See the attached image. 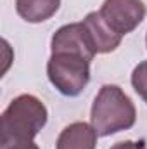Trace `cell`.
<instances>
[{"label":"cell","mask_w":147,"mask_h":149,"mask_svg":"<svg viewBox=\"0 0 147 149\" xmlns=\"http://www.w3.org/2000/svg\"><path fill=\"white\" fill-rule=\"evenodd\" d=\"M88 31V35L94 42V47H95V52L97 54H107L112 52L119 47L121 43V35L114 33L107 26V23L102 19L101 12H90L85 16V19L81 21Z\"/></svg>","instance_id":"cell-5"},{"label":"cell","mask_w":147,"mask_h":149,"mask_svg":"<svg viewBox=\"0 0 147 149\" xmlns=\"http://www.w3.org/2000/svg\"><path fill=\"white\" fill-rule=\"evenodd\" d=\"M2 149H40L33 142V141H30V142H16V144H7V146H2Z\"/></svg>","instance_id":"cell-10"},{"label":"cell","mask_w":147,"mask_h":149,"mask_svg":"<svg viewBox=\"0 0 147 149\" xmlns=\"http://www.w3.org/2000/svg\"><path fill=\"white\" fill-rule=\"evenodd\" d=\"M137 111L132 99L118 87V85H104L90 111V121L95 132L102 137L128 130L135 125Z\"/></svg>","instance_id":"cell-2"},{"label":"cell","mask_w":147,"mask_h":149,"mask_svg":"<svg viewBox=\"0 0 147 149\" xmlns=\"http://www.w3.org/2000/svg\"><path fill=\"white\" fill-rule=\"evenodd\" d=\"M146 43H147V37H146Z\"/></svg>","instance_id":"cell-11"},{"label":"cell","mask_w":147,"mask_h":149,"mask_svg":"<svg viewBox=\"0 0 147 149\" xmlns=\"http://www.w3.org/2000/svg\"><path fill=\"white\" fill-rule=\"evenodd\" d=\"M111 149H147V146L139 141V142H133V141H123V142H118L114 144Z\"/></svg>","instance_id":"cell-9"},{"label":"cell","mask_w":147,"mask_h":149,"mask_svg":"<svg viewBox=\"0 0 147 149\" xmlns=\"http://www.w3.org/2000/svg\"><path fill=\"white\" fill-rule=\"evenodd\" d=\"M132 85L135 92L147 102V61L140 63L132 73Z\"/></svg>","instance_id":"cell-8"},{"label":"cell","mask_w":147,"mask_h":149,"mask_svg":"<svg viewBox=\"0 0 147 149\" xmlns=\"http://www.w3.org/2000/svg\"><path fill=\"white\" fill-rule=\"evenodd\" d=\"M97 132L92 125L76 121L68 125L57 137L55 149H95Z\"/></svg>","instance_id":"cell-6"},{"label":"cell","mask_w":147,"mask_h":149,"mask_svg":"<svg viewBox=\"0 0 147 149\" xmlns=\"http://www.w3.org/2000/svg\"><path fill=\"white\" fill-rule=\"evenodd\" d=\"M61 0H16L17 14L28 23H43L59 10Z\"/></svg>","instance_id":"cell-7"},{"label":"cell","mask_w":147,"mask_h":149,"mask_svg":"<svg viewBox=\"0 0 147 149\" xmlns=\"http://www.w3.org/2000/svg\"><path fill=\"white\" fill-rule=\"evenodd\" d=\"M45 104L30 94L16 97L2 113V146L30 142L47 123Z\"/></svg>","instance_id":"cell-1"},{"label":"cell","mask_w":147,"mask_h":149,"mask_svg":"<svg viewBox=\"0 0 147 149\" xmlns=\"http://www.w3.org/2000/svg\"><path fill=\"white\" fill-rule=\"evenodd\" d=\"M99 12L114 33L125 37L144 21L146 5L142 0H106Z\"/></svg>","instance_id":"cell-4"},{"label":"cell","mask_w":147,"mask_h":149,"mask_svg":"<svg viewBox=\"0 0 147 149\" xmlns=\"http://www.w3.org/2000/svg\"><path fill=\"white\" fill-rule=\"evenodd\" d=\"M90 63L87 56L74 50H52L47 63L50 83L68 97H76L90 81Z\"/></svg>","instance_id":"cell-3"}]
</instances>
